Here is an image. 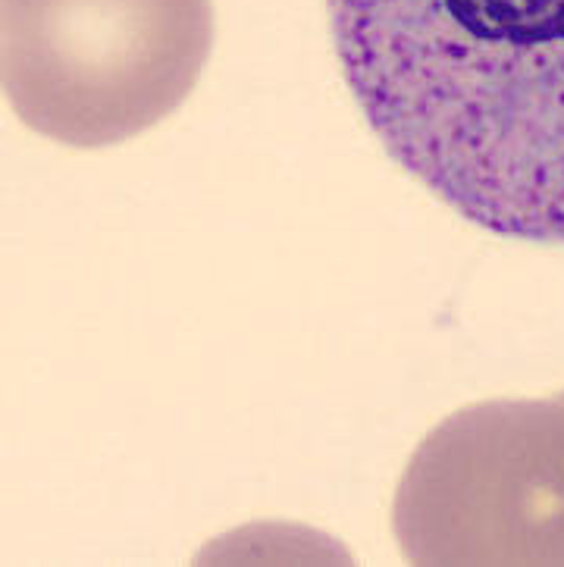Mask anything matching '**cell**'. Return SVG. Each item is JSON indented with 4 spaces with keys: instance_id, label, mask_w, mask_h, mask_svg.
Masks as SVG:
<instances>
[{
    "instance_id": "obj_1",
    "label": "cell",
    "mask_w": 564,
    "mask_h": 567,
    "mask_svg": "<svg viewBox=\"0 0 564 567\" xmlns=\"http://www.w3.org/2000/svg\"><path fill=\"white\" fill-rule=\"evenodd\" d=\"M386 154L492 236L564 245V0H327Z\"/></svg>"
},
{
    "instance_id": "obj_2",
    "label": "cell",
    "mask_w": 564,
    "mask_h": 567,
    "mask_svg": "<svg viewBox=\"0 0 564 567\" xmlns=\"http://www.w3.org/2000/svg\"><path fill=\"white\" fill-rule=\"evenodd\" d=\"M211 0H0V85L25 126L110 147L157 126L198 85Z\"/></svg>"
},
{
    "instance_id": "obj_3",
    "label": "cell",
    "mask_w": 564,
    "mask_h": 567,
    "mask_svg": "<svg viewBox=\"0 0 564 567\" xmlns=\"http://www.w3.org/2000/svg\"><path fill=\"white\" fill-rule=\"evenodd\" d=\"M408 565H564V392L483 402L433 426L392 498Z\"/></svg>"
}]
</instances>
